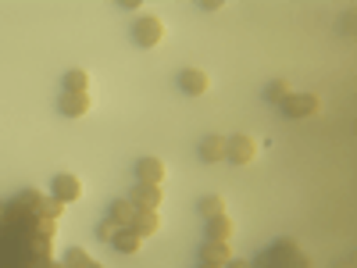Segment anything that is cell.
<instances>
[{
  "mask_svg": "<svg viewBox=\"0 0 357 268\" xmlns=\"http://www.w3.org/2000/svg\"><path fill=\"white\" fill-rule=\"evenodd\" d=\"M54 197L61 200V204H72V200H79L82 197V183L75 175H68V172H61L54 179Z\"/></svg>",
  "mask_w": 357,
  "mask_h": 268,
  "instance_id": "52a82bcc",
  "label": "cell"
},
{
  "mask_svg": "<svg viewBox=\"0 0 357 268\" xmlns=\"http://www.w3.org/2000/svg\"><path fill=\"white\" fill-rule=\"evenodd\" d=\"M178 86H183V94L200 97V94H207V86H211V79H207V72H200V68H186L183 75H178Z\"/></svg>",
  "mask_w": 357,
  "mask_h": 268,
  "instance_id": "30bf717a",
  "label": "cell"
},
{
  "mask_svg": "<svg viewBox=\"0 0 357 268\" xmlns=\"http://www.w3.org/2000/svg\"><path fill=\"white\" fill-rule=\"evenodd\" d=\"M232 232H236V225H232V218H229V215H218V218L207 222V240L232 244Z\"/></svg>",
  "mask_w": 357,
  "mask_h": 268,
  "instance_id": "7c38bea8",
  "label": "cell"
},
{
  "mask_svg": "<svg viewBox=\"0 0 357 268\" xmlns=\"http://www.w3.org/2000/svg\"><path fill=\"white\" fill-rule=\"evenodd\" d=\"M129 200L136 204V211H158L165 193H161V186H151V183H132Z\"/></svg>",
  "mask_w": 357,
  "mask_h": 268,
  "instance_id": "5b68a950",
  "label": "cell"
},
{
  "mask_svg": "<svg viewBox=\"0 0 357 268\" xmlns=\"http://www.w3.org/2000/svg\"><path fill=\"white\" fill-rule=\"evenodd\" d=\"M347 268H354V265H347Z\"/></svg>",
  "mask_w": 357,
  "mask_h": 268,
  "instance_id": "4316f807",
  "label": "cell"
},
{
  "mask_svg": "<svg viewBox=\"0 0 357 268\" xmlns=\"http://www.w3.org/2000/svg\"><path fill=\"white\" fill-rule=\"evenodd\" d=\"M111 244H114V251H122V254H136L143 247V236H136L132 229H118Z\"/></svg>",
  "mask_w": 357,
  "mask_h": 268,
  "instance_id": "9a60e30c",
  "label": "cell"
},
{
  "mask_svg": "<svg viewBox=\"0 0 357 268\" xmlns=\"http://www.w3.org/2000/svg\"><path fill=\"white\" fill-rule=\"evenodd\" d=\"M279 107H282L286 118H311V114H318L321 100H318L314 94H289Z\"/></svg>",
  "mask_w": 357,
  "mask_h": 268,
  "instance_id": "277c9868",
  "label": "cell"
},
{
  "mask_svg": "<svg viewBox=\"0 0 357 268\" xmlns=\"http://www.w3.org/2000/svg\"><path fill=\"white\" fill-rule=\"evenodd\" d=\"M65 94H89V72L86 68L65 72Z\"/></svg>",
  "mask_w": 357,
  "mask_h": 268,
  "instance_id": "2e32d148",
  "label": "cell"
},
{
  "mask_svg": "<svg viewBox=\"0 0 357 268\" xmlns=\"http://www.w3.org/2000/svg\"><path fill=\"white\" fill-rule=\"evenodd\" d=\"M158 229H161L158 211H136V222H132V232L136 236H143V240H146V236H154Z\"/></svg>",
  "mask_w": 357,
  "mask_h": 268,
  "instance_id": "5bb4252c",
  "label": "cell"
},
{
  "mask_svg": "<svg viewBox=\"0 0 357 268\" xmlns=\"http://www.w3.org/2000/svg\"><path fill=\"white\" fill-rule=\"evenodd\" d=\"M43 268H68V265H65V261H54V258H47V261H43Z\"/></svg>",
  "mask_w": 357,
  "mask_h": 268,
  "instance_id": "cb8c5ba5",
  "label": "cell"
},
{
  "mask_svg": "<svg viewBox=\"0 0 357 268\" xmlns=\"http://www.w3.org/2000/svg\"><path fill=\"white\" fill-rule=\"evenodd\" d=\"M197 211H200L207 222H211V218L225 215V200H222V197H200V207H197Z\"/></svg>",
  "mask_w": 357,
  "mask_h": 268,
  "instance_id": "d6986e66",
  "label": "cell"
},
{
  "mask_svg": "<svg viewBox=\"0 0 357 268\" xmlns=\"http://www.w3.org/2000/svg\"><path fill=\"white\" fill-rule=\"evenodd\" d=\"M136 179L139 183H151V186H161L165 183V161L161 158H139L136 161Z\"/></svg>",
  "mask_w": 357,
  "mask_h": 268,
  "instance_id": "8992f818",
  "label": "cell"
},
{
  "mask_svg": "<svg viewBox=\"0 0 357 268\" xmlns=\"http://www.w3.org/2000/svg\"><path fill=\"white\" fill-rule=\"evenodd\" d=\"M225 268H250V261H240V258H232Z\"/></svg>",
  "mask_w": 357,
  "mask_h": 268,
  "instance_id": "603a6c76",
  "label": "cell"
},
{
  "mask_svg": "<svg viewBox=\"0 0 357 268\" xmlns=\"http://www.w3.org/2000/svg\"><path fill=\"white\" fill-rule=\"evenodd\" d=\"M57 107H61V114H68V118H82L89 111V94H61L57 97Z\"/></svg>",
  "mask_w": 357,
  "mask_h": 268,
  "instance_id": "8fae6325",
  "label": "cell"
},
{
  "mask_svg": "<svg viewBox=\"0 0 357 268\" xmlns=\"http://www.w3.org/2000/svg\"><path fill=\"white\" fill-rule=\"evenodd\" d=\"M200 161H204V165L225 161V136H218V133L204 136V140H200Z\"/></svg>",
  "mask_w": 357,
  "mask_h": 268,
  "instance_id": "9c48e42d",
  "label": "cell"
},
{
  "mask_svg": "<svg viewBox=\"0 0 357 268\" xmlns=\"http://www.w3.org/2000/svg\"><path fill=\"white\" fill-rule=\"evenodd\" d=\"M225 158H229L232 165H250V161L257 158V143H254L250 136H243V133H236V136L225 140Z\"/></svg>",
  "mask_w": 357,
  "mask_h": 268,
  "instance_id": "3957f363",
  "label": "cell"
},
{
  "mask_svg": "<svg viewBox=\"0 0 357 268\" xmlns=\"http://www.w3.org/2000/svg\"><path fill=\"white\" fill-rule=\"evenodd\" d=\"M296 258H301V244L282 236V240H275L268 251H261L257 261H250V268H293Z\"/></svg>",
  "mask_w": 357,
  "mask_h": 268,
  "instance_id": "6da1fadb",
  "label": "cell"
},
{
  "mask_svg": "<svg viewBox=\"0 0 357 268\" xmlns=\"http://www.w3.org/2000/svg\"><path fill=\"white\" fill-rule=\"evenodd\" d=\"M200 261L229 265V261H232V244H218V240H207V244L200 247Z\"/></svg>",
  "mask_w": 357,
  "mask_h": 268,
  "instance_id": "4fadbf2b",
  "label": "cell"
},
{
  "mask_svg": "<svg viewBox=\"0 0 357 268\" xmlns=\"http://www.w3.org/2000/svg\"><path fill=\"white\" fill-rule=\"evenodd\" d=\"M114 232H118V225H114L111 218H104V222L97 225V240H104V244H111V240H114Z\"/></svg>",
  "mask_w": 357,
  "mask_h": 268,
  "instance_id": "7402d4cb",
  "label": "cell"
},
{
  "mask_svg": "<svg viewBox=\"0 0 357 268\" xmlns=\"http://www.w3.org/2000/svg\"><path fill=\"white\" fill-rule=\"evenodd\" d=\"M132 40H136L139 47H158V43L165 40V22L154 18V15H143V18L132 25Z\"/></svg>",
  "mask_w": 357,
  "mask_h": 268,
  "instance_id": "7a4b0ae2",
  "label": "cell"
},
{
  "mask_svg": "<svg viewBox=\"0 0 357 268\" xmlns=\"http://www.w3.org/2000/svg\"><path fill=\"white\" fill-rule=\"evenodd\" d=\"M293 94V86L286 82V79H275V82H268V89H264V100H272V104H282L286 97Z\"/></svg>",
  "mask_w": 357,
  "mask_h": 268,
  "instance_id": "ffe728a7",
  "label": "cell"
},
{
  "mask_svg": "<svg viewBox=\"0 0 357 268\" xmlns=\"http://www.w3.org/2000/svg\"><path fill=\"white\" fill-rule=\"evenodd\" d=\"M93 268H104V265H100V261H93Z\"/></svg>",
  "mask_w": 357,
  "mask_h": 268,
  "instance_id": "484cf974",
  "label": "cell"
},
{
  "mask_svg": "<svg viewBox=\"0 0 357 268\" xmlns=\"http://www.w3.org/2000/svg\"><path fill=\"white\" fill-rule=\"evenodd\" d=\"M65 265H68V268H93V258H89L82 247H68V254H65Z\"/></svg>",
  "mask_w": 357,
  "mask_h": 268,
  "instance_id": "44dd1931",
  "label": "cell"
},
{
  "mask_svg": "<svg viewBox=\"0 0 357 268\" xmlns=\"http://www.w3.org/2000/svg\"><path fill=\"white\" fill-rule=\"evenodd\" d=\"M40 200H43V193L29 186V190H22V193L11 200V207H18V211H36V207H40Z\"/></svg>",
  "mask_w": 357,
  "mask_h": 268,
  "instance_id": "ac0fdd59",
  "label": "cell"
},
{
  "mask_svg": "<svg viewBox=\"0 0 357 268\" xmlns=\"http://www.w3.org/2000/svg\"><path fill=\"white\" fill-rule=\"evenodd\" d=\"M200 268H225V265H215V261H200Z\"/></svg>",
  "mask_w": 357,
  "mask_h": 268,
  "instance_id": "d4e9b609",
  "label": "cell"
},
{
  "mask_svg": "<svg viewBox=\"0 0 357 268\" xmlns=\"http://www.w3.org/2000/svg\"><path fill=\"white\" fill-rule=\"evenodd\" d=\"M107 218H111L118 229H132V222H136V204H132L129 197H118V200L111 204Z\"/></svg>",
  "mask_w": 357,
  "mask_h": 268,
  "instance_id": "ba28073f",
  "label": "cell"
},
{
  "mask_svg": "<svg viewBox=\"0 0 357 268\" xmlns=\"http://www.w3.org/2000/svg\"><path fill=\"white\" fill-rule=\"evenodd\" d=\"M61 215H65V204L57 197H43L40 207H36V218H43V222H57Z\"/></svg>",
  "mask_w": 357,
  "mask_h": 268,
  "instance_id": "e0dca14e",
  "label": "cell"
}]
</instances>
